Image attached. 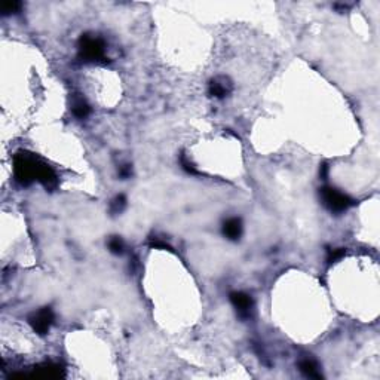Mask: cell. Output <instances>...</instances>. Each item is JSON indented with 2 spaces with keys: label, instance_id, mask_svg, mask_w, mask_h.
Masks as SVG:
<instances>
[{
  "label": "cell",
  "instance_id": "1",
  "mask_svg": "<svg viewBox=\"0 0 380 380\" xmlns=\"http://www.w3.org/2000/svg\"><path fill=\"white\" fill-rule=\"evenodd\" d=\"M14 174L21 186L39 181L46 189H54L58 183L54 169L32 153L20 152L14 156Z\"/></svg>",
  "mask_w": 380,
  "mask_h": 380
},
{
  "label": "cell",
  "instance_id": "2",
  "mask_svg": "<svg viewBox=\"0 0 380 380\" xmlns=\"http://www.w3.org/2000/svg\"><path fill=\"white\" fill-rule=\"evenodd\" d=\"M79 58L83 63H100L106 60L104 42L91 35H82L79 40Z\"/></svg>",
  "mask_w": 380,
  "mask_h": 380
},
{
  "label": "cell",
  "instance_id": "3",
  "mask_svg": "<svg viewBox=\"0 0 380 380\" xmlns=\"http://www.w3.org/2000/svg\"><path fill=\"white\" fill-rule=\"evenodd\" d=\"M319 198L331 213H344L352 205H355V201L352 198H349L347 195L339 192L337 189H333V187L319 189Z\"/></svg>",
  "mask_w": 380,
  "mask_h": 380
},
{
  "label": "cell",
  "instance_id": "4",
  "mask_svg": "<svg viewBox=\"0 0 380 380\" xmlns=\"http://www.w3.org/2000/svg\"><path fill=\"white\" fill-rule=\"evenodd\" d=\"M54 318L55 316L51 307H42L40 310L35 312L29 318V322L35 333H38L39 336H43L49 331L51 325L54 324Z\"/></svg>",
  "mask_w": 380,
  "mask_h": 380
},
{
  "label": "cell",
  "instance_id": "5",
  "mask_svg": "<svg viewBox=\"0 0 380 380\" xmlns=\"http://www.w3.org/2000/svg\"><path fill=\"white\" fill-rule=\"evenodd\" d=\"M230 302L233 304V307L236 309V312L239 313L241 318H248L251 315L253 310V299L242 293V291H235L230 294Z\"/></svg>",
  "mask_w": 380,
  "mask_h": 380
},
{
  "label": "cell",
  "instance_id": "6",
  "mask_svg": "<svg viewBox=\"0 0 380 380\" xmlns=\"http://www.w3.org/2000/svg\"><path fill=\"white\" fill-rule=\"evenodd\" d=\"M208 91H210V95L216 98H225L232 92V82L225 76H219L210 82Z\"/></svg>",
  "mask_w": 380,
  "mask_h": 380
},
{
  "label": "cell",
  "instance_id": "7",
  "mask_svg": "<svg viewBox=\"0 0 380 380\" xmlns=\"http://www.w3.org/2000/svg\"><path fill=\"white\" fill-rule=\"evenodd\" d=\"M223 235L230 241H238L242 235V222L238 217H232L223 223Z\"/></svg>",
  "mask_w": 380,
  "mask_h": 380
},
{
  "label": "cell",
  "instance_id": "8",
  "mask_svg": "<svg viewBox=\"0 0 380 380\" xmlns=\"http://www.w3.org/2000/svg\"><path fill=\"white\" fill-rule=\"evenodd\" d=\"M299 368H300V371H302L306 377H310V379H321V377H322V374H321V371H319L316 362L312 361V359H309V358L302 359V361L299 362Z\"/></svg>",
  "mask_w": 380,
  "mask_h": 380
},
{
  "label": "cell",
  "instance_id": "9",
  "mask_svg": "<svg viewBox=\"0 0 380 380\" xmlns=\"http://www.w3.org/2000/svg\"><path fill=\"white\" fill-rule=\"evenodd\" d=\"M38 370H35V374H39L42 377H60L63 376V370L60 365L57 364H43V365H39L36 367Z\"/></svg>",
  "mask_w": 380,
  "mask_h": 380
},
{
  "label": "cell",
  "instance_id": "10",
  "mask_svg": "<svg viewBox=\"0 0 380 380\" xmlns=\"http://www.w3.org/2000/svg\"><path fill=\"white\" fill-rule=\"evenodd\" d=\"M72 110H73V114L79 119H85L91 113V107L83 98H75Z\"/></svg>",
  "mask_w": 380,
  "mask_h": 380
},
{
  "label": "cell",
  "instance_id": "11",
  "mask_svg": "<svg viewBox=\"0 0 380 380\" xmlns=\"http://www.w3.org/2000/svg\"><path fill=\"white\" fill-rule=\"evenodd\" d=\"M125 207H126V198H125V195H117L113 201H112V204H110V213L112 214H120L123 210H125Z\"/></svg>",
  "mask_w": 380,
  "mask_h": 380
},
{
  "label": "cell",
  "instance_id": "12",
  "mask_svg": "<svg viewBox=\"0 0 380 380\" xmlns=\"http://www.w3.org/2000/svg\"><path fill=\"white\" fill-rule=\"evenodd\" d=\"M109 250H110L113 254L120 256V254L123 253V250H125V244H123V241H122L119 236H112V238L109 239Z\"/></svg>",
  "mask_w": 380,
  "mask_h": 380
},
{
  "label": "cell",
  "instance_id": "13",
  "mask_svg": "<svg viewBox=\"0 0 380 380\" xmlns=\"http://www.w3.org/2000/svg\"><path fill=\"white\" fill-rule=\"evenodd\" d=\"M20 9H21L20 2H3L2 5H0L2 15H12V14H17Z\"/></svg>",
  "mask_w": 380,
  "mask_h": 380
},
{
  "label": "cell",
  "instance_id": "14",
  "mask_svg": "<svg viewBox=\"0 0 380 380\" xmlns=\"http://www.w3.org/2000/svg\"><path fill=\"white\" fill-rule=\"evenodd\" d=\"M180 162H181V166H183V169H184L186 172L192 174V175H198V174H199V172L196 171L195 165H193L192 162H189V160H187V157H186L184 154H181V157H180Z\"/></svg>",
  "mask_w": 380,
  "mask_h": 380
},
{
  "label": "cell",
  "instance_id": "15",
  "mask_svg": "<svg viewBox=\"0 0 380 380\" xmlns=\"http://www.w3.org/2000/svg\"><path fill=\"white\" fill-rule=\"evenodd\" d=\"M344 254H346L344 248H336V250H330V253H328V257H327V262H328V263H334V262L340 260V259H342Z\"/></svg>",
  "mask_w": 380,
  "mask_h": 380
},
{
  "label": "cell",
  "instance_id": "16",
  "mask_svg": "<svg viewBox=\"0 0 380 380\" xmlns=\"http://www.w3.org/2000/svg\"><path fill=\"white\" fill-rule=\"evenodd\" d=\"M119 175H120V178H123V180H126V178H129L131 175H132V168H131V165H122L120 166V169H119Z\"/></svg>",
  "mask_w": 380,
  "mask_h": 380
},
{
  "label": "cell",
  "instance_id": "17",
  "mask_svg": "<svg viewBox=\"0 0 380 380\" xmlns=\"http://www.w3.org/2000/svg\"><path fill=\"white\" fill-rule=\"evenodd\" d=\"M150 247H153V248H162V250H172L166 242H160V241H153V242H150Z\"/></svg>",
  "mask_w": 380,
  "mask_h": 380
},
{
  "label": "cell",
  "instance_id": "18",
  "mask_svg": "<svg viewBox=\"0 0 380 380\" xmlns=\"http://www.w3.org/2000/svg\"><path fill=\"white\" fill-rule=\"evenodd\" d=\"M319 175H321L322 180H327V177H328V165H327V163H322V165H321Z\"/></svg>",
  "mask_w": 380,
  "mask_h": 380
}]
</instances>
